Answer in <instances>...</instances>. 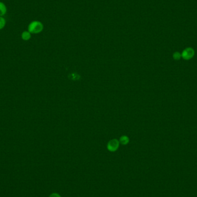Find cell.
I'll list each match as a JSON object with an SVG mask.
<instances>
[{
    "mask_svg": "<svg viewBox=\"0 0 197 197\" xmlns=\"http://www.w3.org/2000/svg\"><path fill=\"white\" fill-rule=\"evenodd\" d=\"M194 50L191 47H188L184 49L183 52L182 54V57L186 60L190 59L194 57Z\"/></svg>",
    "mask_w": 197,
    "mask_h": 197,
    "instance_id": "3",
    "label": "cell"
},
{
    "mask_svg": "<svg viewBox=\"0 0 197 197\" xmlns=\"http://www.w3.org/2000/svg\"><path fill=\"white\" fill-rule=\"evenodd\" d=\"M7 9L6 5L2 2H0V16L5 15L7 13Z\"/></svg>",
    "mask_w": 197,
    "mask_h": 197,
    "instance_id": "4",
    "label": "cell"
},
{
    "mask_svg": "<svg viewBox=\"0 0 197 197\" xmlns=\"http://www.w3.org/2000/svg\"><path fill=\"white\" fill-rule=\"evenodd\" d=\"M43 30V24L39 21H33L28 27V31L31 33H39Z\"/></svg>",
    "mask_w": 197,
    "mask_h": 197,
    "instance_id": "1",
    "label": "cell"
},
{
    "mask_svg": "<svg viewBox=\"0 0 197 197\" xmlns=\"http://www.w3.org/2000/svg\"><path fill=\"white\" fill-rule=\"evenodd\" d=\"M31 33H30L28 31H25L21 33V38L24 40H26V41L28 40L31 39Z\"/></svg>",
    "mask_w": 197,
    "mask_h": 197,
    "instance_id": "5",
    "label": "cell"
},
{
    "mask_svg": "<svg viewBox=\"0 0 197 197\" xmlns=\"http://www.w3.org/2000/svg\"><path fill=\"white\" fill-rule=\"evenodd\" d=\"M49 197H61V195H59V194L58 193H56V192H54V193H52V194H50V195L49 196Z\"/></svg>",
    "mask_w": 197,
    "mask_h": 197,
    "instance_id": "9",
    "label": "cell"
},
{
    "mask_svg": "<svg viewBox=\"0 0 197 197\" xmlns=\"http://www.w3.org/2000/svg\"><path fill=\"white\" fill-rule=\"evenodd\" d=\"M119 141L116 139H113L110 140L107 144V149L109 151L115 152L118 150L119 146Z\"/></svg>",
    "mask_w": 197,
    "mask_h": 197,
    "instance_id": "2",
    "label": "cell"
},
{
    "mask_svg": "<svg viewBox=\"0 0 197 197\" xmlns=\"http://www.w3.org/2000/svg\"><path fill=\"white\" fill-rule=\"evenodd\" d=\"M182 57V54H180L179 52H175L173 54V58L174 59H176V60H179Z\"/></svg>",
    "mask_w": 197,
    "mask_h": 197,
    "instance_id": "8",
    "label": "cell"
},
{
    "mask_svg": "<svg viewBox=\"0 0 197 197\" xmlns=\"http://www.w3.org/2000/svg\"><path fill=\"white\" fill-rule=\"evenodd\" d=\"M119 141L121 144L125 145H127L129 143V138H128V137H127L126 136H122L120 138V139H119Z\"/></svg>",
    "mask_w": 197,
    "mask_h": 197,
    "instance_id": "6",
    "label": "cell"
},
{
    "mask_svg": "<svg viewBox=\"0 0 197 197\" xmlns=\"http://www.w3.org/2000/svg\"><path fill=\"white\" fill-rule=\"evenodd\" d=\"M6 24V21L4 17L2 16H0V30H2V28H4Z\"/></svg>",
    "mask_w": 197,
    "mask_h": 197,
    "instance_id": "7",
    "label": "cell"
}]
</instances>
